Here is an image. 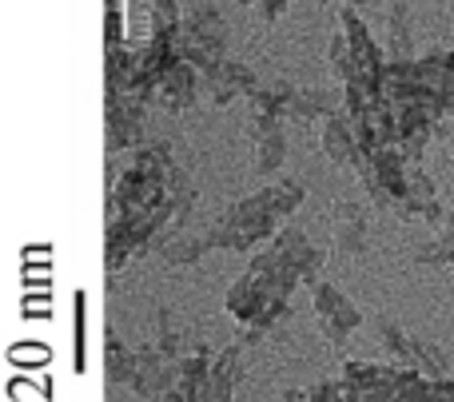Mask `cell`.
Instances as JSON below:
<instances>
[{
    "mask_svg": "<svg viewBox=\"0 0 454 402\" xmlns=\"http://www.w3.org/2000/svg\"><path fill=\"white\" fill-rule=\"evenodd\" d=\"M160 251H164V259L172 263V267H188V263H196L204 251H212V244H207L204 231H200V236H192V231H180V236L168 239Z\"/></svg>",
    "mask_w": 454,
    "mask_h": 402,
    "instance_id": "30bf717a",
    "label": "cell"
},
{
    "mask_svg": "<svg viewBox=\"0 0 454 402\" xmlns=\"http://www.w3.org/2000/svg\"><path fill=\"white\" fill-rule=\"evenodd\" d=\"M411 367H415L419 375H427V379H447V355L423 339L411 343Z\"/></svg>",
    "mask_w": 454,
    "mask_h": 402,
    "instance_id": "8fae6325",
    "label": "cell"
},
{
    "mask_svg": "<svg viewBox=\"0 0 454 402\" xmlns=\"http://www.w3.org/2000/svg\"><path fill=\"white\" fill-rule=\"evenodd\" d=\"M311 291H315V315H319V327H323V335H327V343L331 347H343L355 327H363L359 307H355L351 299H343L331 283H315Z\"/></svg>",
    "mask_w": 454,
    "mask_h": 402,
    "instance_id": "6da1fadb",
    "label": "cell"
},
{
    "mask_svg": "<svg viewBox=\"0 0 454 402\" xmlns=\"http://www.w3.org/2000/svg\"><path fill=\"white\" fill-rule=\"evenodd\" d=\"M200 84H204V76H200V68H196V64L180 60L172 72H168L164 80H160V92H156V100L164 104V108H172V112H184V108H192V104H196Z\"/></svg>",
    "mask_w": 454,
    "mask_h": 402,
    "instance_id": "277c9868",
    "label": "cell"
},
{
    "mask_svg": "<svg viewBox=\"0 0 454 402\" xmlns=\"http://www.w3.org/2000/svg\"><path fill=\"white\" fill-rule=\"evenodd\" d=\"M104 371H108L112 387H132L136 371H140V355H136V351H128L124 343H120L116 331L108 335V359H104Z\"/></svg>",
    "mask_w": 454,
    "mask_h": 402,
    "instance_id": "52a82bcc",
    "label": "cell"
},
{
    "mask_svg": "<svg viewBox=\"0 0 454 402\" xmlns=\"http://www.w3.org/2000/svg\"><path fill=\"white\" fill-rule=\"evenodd\" d=\"M239 371H243V343H231L212 359V371H207V390H212L215 402H231Z\"/></svg>",
    "mask_w": 454,
    "mask_h": 402,
    "instance_id": "8992f818",
    "label": "cell"
},
{
    "mask_svg": "<svg viewBox=\"0 0 454 402\" xmlns=\"http://www.w3.org/2000/svg\"><path fill=\"white\" fill-rule=\"evenodd\" d=\"M375 339H379V347H383V359L387 363H399V367H411V335L403 331V327H395V323H387V319H375Z\"/></svg>",
    "mask_w": 454,
    "mask_h": 402,
    "instance_id": "9c48e42d",
    "label": "cell"
},
{
    "mask_svg": "<svg viewBox=\"0 0 454 402\" xmlns=\"http://www.w3.org/2000/svg\"><path fill=\"white\" fill-rule=\"evenodd\" d=\"M287 116H255L251 120V167L255 175H275L287 156V135H283Z\"/></svg>",
    "mask_w": 454,
    "mask_h": 402,
    "instance_id": "7a4b0ae2",
    "label": "cell"
},
{
    "mask_svg": "<svg viewBox=\"0 0 454 402\" xmlns=\"http://www.w3.org/2000/svg\"><path fill=\"white\" fill-rule=\"evenodd\" d=\"M267 196H271L275 215H279V220H287V215L295 212L299 204H303V183L283 180V183H275V188H267Z\"/></svg>",
    "mask_w": 454,
    "mask_h": 402,
    "instance_id": "7c38bea8",
    "label": "cell"
},
{
    "mask_svg": "<svg viewBox=\"0 0 454 402\" xmlns=\"http://www.w3.org/2000/svg\"><path fill=\"white\" fill-rule=\"evenodd\" d=\"M323 151H327L335 164H343V167H355L359 172L367 159H363V151H359V135H355V120L347 116L343 108L335 112V116L327 120V128H323Z\"/></svg>",
    "mask_w": 454,
    "mask_h": 402,
    "instance_id": "3957f363",
    "label": "cell"
},
{
    "mask_svg": "<svg viewBox=\"0 0 454 402\" xmlns=\"http://www.w3.org/2000/svg\"><path fill=\"white\" fill-rule=\"evenodd\" d=\"M335 104H331L327 92H311V88H295L291 92V104H287V116L303 120V124H311V120H331L335 116Z\"/></svg>",
    "mask_w": 454,
    "mask_h": 402,
    "instance_id": "ba28073f",
    "label": "cell"
},
{
    "mask_svg": "<svg viewBox=\"0 0 454 402\" xmlns=\"http://www.w3.org/2000/svg\"><path fill=\"white\" fill-rule=\"evenodd\" d=\"M335 247H339V255H363V247H367V212H363L359 199H339Z\"/></svg>",
    "mask_w": 454,
    "mask_h": 402,
    "instance_id": "5b68a950",
    "label": "cell"
}]
</instances>
